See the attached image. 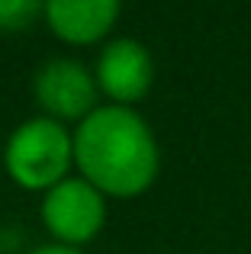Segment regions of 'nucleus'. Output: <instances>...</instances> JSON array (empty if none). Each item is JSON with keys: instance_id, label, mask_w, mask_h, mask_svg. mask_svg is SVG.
I'll list each match as a JSON object with an SVG mask.
<instances>
[{"instance_id": "obj_1", "label": "nucleus", "mask_w": 251, "mask_h": 254, "mask_svg": "<svg viewBox=\"0 0 251 254\" xmlns=\"http://www.w3.org/2000/svg\"><path fill=\"white\" fill-rule=\"evenodd\" d=\"M74 161L100 193L135 196L158 174V142L129 106H97L74 135Z\"/></svg>"}, {"instance_id": "obj_2", "label": "nucleus", "mask_w": 251, "mask_h": 254, "mask_svg": "<svg viewBox=\"0 0 251 254\" xmlns=\"http://www.w3.org/2000/svg\"><path fill=\"white\" fill-rule=\"evenodd\" d=\"M74 158V142L55 119H29L6 142V171L26 190H52L62 184Z\"/></svg>"}, {"instance_id": "obj_3", "label": "nucleus", "mask_w": 251, "mask_h": 254, "mask_svg": "<svg viewBox=\"0 0 251 254\" xmlns=\"http://www.w3.org/2000/svg\"><path fill=\"white\" fill-rule=\"evenodd\" d=\"M107 206L103 193L90 180H62L45 193L42 219L52 235L68 245H84L100 232Z\"/></svg>"}, {"instance_id": "obj_4", "label": "nucleus", "mask_w": 251, "mask_h": 254, "mask_svg": "<svg viewBox=\"0 0 251 254\" xmlns=\"http://www.w3.org/2000/svg\"><path fill=\"white\" fill-rule=\"evenodd\" d=\"M32 87H36V100L52 116H64V119L84 116L87 119L90 113H94V103H97L94 77L77 62L55 58V62L42 64Z\"/></svg>"}, {"instance_id": "obj_5", "label": "nucleus", "mask_w": 251, "mask_h": 254, "mask_svg": "<svg viewBox=\"0 0 251 254\" xmlns=\"http://www.w3.org/2000/svg\"><path fill=\"white\" fill-rule=\"evenodd\" d=\"M155 64L142 42L135 39H116L100 52L97 62V81L100 87L120 103H135L148 93Z\"/></svg>"}, {"instance_id": "obj_6", "label": "nucleus", "mask_w": 251, "mask_h": 254, "mask_svg": "<svg viewBox=\"0 0 251 254\" xmlns=\"http://www.w3.org/2000/svg\"><path fill=\"white\" fill-rule=\"evenodd\" d=\"M120 0H45V16L58 39L74 45L97 42L116 23Z\"/></svg>"}, {"instance_id": "obj_7", "label": "nucleus", "mask_w": 251, "mask_h": 254, "mask_svg": "<svg viewBox=\"0 0 251 254\" xmlns=\"http://www.w3.org/2000/svg\"><path fill=\"white\" fill-rule=\"evenodd\" d=\"M45 10V0H0V29L19 32Z\"/></svg>"}, {"instance_id": "obj_8", "label": "nucleus", "mask_w": 251, "mask_h": 254, "mask_svg": "<svg viewBox=\"0 0 251 254\" xmlns=\"http://www.w3.org/2000/svg\"><path fill=\"white\" fill-rule=\"evenodd\" d=\"M32 254H77L74 248H64V245H45V248H36Z\"/></svg>"}]
</instances>
